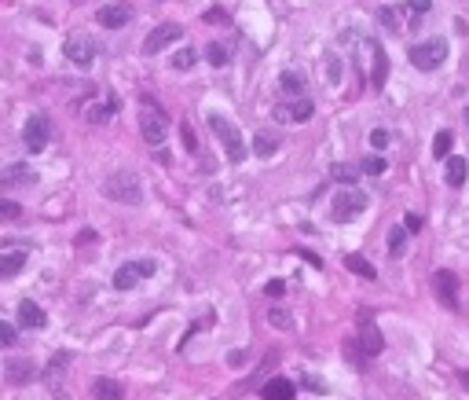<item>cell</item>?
<instances>
[{"label":"cell","mask_w":469,"mask_h":400,"mask_svg":"<svg viewBox=\"0 0 469 400\" xmlns=\"http://www.w3.org/2000/svg\"><path fill=\"white\" fill-rule=\"evenodd\" d=\"M103 195L110 202H121V206H140L143 202V184L132 169H117L103 180Z\"/></svg>","instance_id":"1"},{"label":"cell","mask_w":469,"mask_h":400,"mask_svg":"<svg viewBox=\"0 0 469 400\" xmlns=\"http://www.w3.org/2000/svg\"><path fill=\"white\" fill-rule=\"evenodd\" d=\"M206 121H209L213 136H217V140L224 143V154H228V162H234V165L246 162V140H242L239 129H234V121H228V118H224V114H217V110H209Z\"/></svg>","instance_id":"2"},{"label":"cell","mask_w":469,"mask_h":400,"mask_svg":"<svg viewBox=\"0 0 469 400\" xmlns=\"http://www.w3.org/2000/svg\"><path fill=\"white\" fill-rule=\"evenodd\" d=\"M140 132H143V140L151 143V147H162L165 136H169V118H165V110L154 107L151 99H147V107L140 110Z\"/></svg>","instance_id":"3"},{"label":"cell","mask_w":469,"mask_h":400,"mask_svg":"<svg viewBox=\"0 0 469 400\" xmlns=\"http://www.w3.org/2000/svg\"><path fill=\"white\" fill-rule=\"evenodd\" d=\"M407 59H411L418 70H436V67L447 59V40H444V37H429V40H422V45H411Z\"/></svg>","instance_id":"4"},{"label":"cell","mask_w":469,"mask_h":400,"mask_svg":"<svg viewBox=\"0 0 469 400\" xmlns=\"http://www.w3.org/2000/svg\"><path fill=\"white\" fill-rule=\"evenodd\" d=\"M330 209H334V220L348 224V220H356L367 209V195L356 191V187H341V191L334 195V202H330Z\"/></svg>","instance_id":"5"},{"label":"cell","mask_w":469,"mask_h":400,"mask_svg":"<svg viewBox=\"0 0 469 400\" xmlns=\"http://www.w3.org/2000/svg\"><path fill=\"white\" fill-rule=\"evenodd\" d=\"M48 140H51V121L45 118V114H29L26 125H23V143H26V151L40 154V151L48 147Z\"/></svg>","instance_id":"6"},{"label":"cell","mask_w":469,"mask_h":400,"mask_svg":"<svg viewBox=\"0 0 469 400\" xmlns=\"http://www.w3.org/2000/svg\"><path fill=\"white\" fill-rule=\"evenodd\" d=\"M95 40L92 37H84V34H73L67 37V45H62V56H67L73 67H92V59H95Z\"/></svg>","instance_id":"7"},{"label":"cell","mask_w":469,"mask_h":400,"mask_svg":"<svg viewBox=\"0 0 469 400\" xmlns=\"http://www.w3.org/2000/svg\"><path fill=\"white\" fill-rule=\"evenodd\" d=\"M154 268H158L154 261H129V265L114 272V290H132L143 276H154Z\"/></svg>","instance_id":"8"},{"label":"cell","mask_w":469,"mask_h":400,"mask_svg":"<svg viewBox=\"0 0 469 400\" xmlns=\"http://www.w3.org/2000/svg\"><path fill=\"white\" fill-rule=\"evenodd\" d=\"M433 294H436V301L444 305V309H458V279H455V272H433Z\"/></svg>","instance_id":"9"},{"label":"cell","mask_w":469,"mask_h":400,"mask_svg":"<svg viewBox=\"0 0 469 400\" xmlns=\"http://www.w3.org/2000/svg\"><path fill=\"white\" fill-rule=\"evenodd\" d=\"M103 30H121L132 23V4H125V0H114V4H103L99 12H95Z\"/></svg>","instance_id":"10"},{"label":"cell","mask_w":469,"mask_h":400,"mask_svg":"<svg viewBox=\"0 0 469 400\" xmlns=\"http://www.w3.org/2000/svg\"><path fill=\"white\" fill-rule=\"evenodd\" d=\"M37 184V173L29 169L26 162H12L0 169V191H12V187H29Z\"/></svg>","instance_id":"11"},{"label":"cell","mask_w":469,"mask_h":400,"mask_svg":"<svg viewBox=\"0 0 469 400\" xmlns=\"http://www.w3.org/2000/svg\"><path fill=\"white\" fill-rule=\"evenodd\" d=\"M180 37H184V26H176V23H165V26L151 30L147 40H143V56H158L165 45H173V40H180Z\"/></svg>","instance_id":"12"},{"label":"cell","mask_w":469,"mask_h":400,"mask_svg":"<svg viewBox=\"0 0 469 400\" xmlns=\"http://www.w3.org/2000/svg\"><path fill=\"white\" fill-rule=\"evenodd\" d=\"M374 312H359V323H363V334H359V345H363L367 356H378L381 349H385V338H381V331L374 327Z\"/></svg>","instance_id":"13"},{"label":"cell","mask_w":469,"mask_h":400,"mask_svg":"<svg viewBox=\"0 0 469 400\" xmlns=\"http://www.w3.org/2000/svg\"><path fill=\"white\" fill-rule=\"evenodd\" d=\"M312 99H290V103H279V107H275V121H308L312 118Z\"/></svg>","instance_id":"14"},{"label":"cell","mask_w":469,"mask_h":400,"mask_svg":"<svg viewBox=\"0 0 469 400\" xmlns=\"http://www.w3.org/2000/svg\"><path fill=\"white\" fill-rule=\"evenodd\" d=\"M279 92L282 96H293V99H304L308 96V78L301 70H286L279 78Z\"/></svg>","instance_id":"15"},{"label":"cell","mask_w":469,"mask_h":400,"mask_svg":"<svg viewBox=\"0 0 469 400\" xmlns=\"http://www.w3.org/2000/svg\"><path fill=\"white\" fill-rule=\"evenodd\" d=\"M370 45V56H374V70H370V85L374 89H385V78H389V59H385V48L374 45V40H367Z\"/></svg>","instance_id":"16"},{"label":"cell","mask_w":469,"mask_h":400,"mask_svg":"<svg viewBox=\"0 0 469 400\" xmlns=\"http://www.w3.org/2000/svg\"><path fill=\"white\" fill-rule=\"evenodd\" d=\"M19 323L29 327V331H40L48 323V316H45V309H40L37 301H23V305H19Z\"/></svg>","instance_id":"17"},{"label":"cell","mask_w":469,"mask_h":400,"mask_svg":"<svg viewBox=\"0 0 469 400\" xmlns=\"http://www.w3.org/2000/svg\"><path fill=\"white\" fill-rule=\"evenodd\" d=\"M4 378L12 386H26V382H34V378H37V367L29 360H12V364H8V371H4Z\"/></svg>","instance_id":"18"},{"label":"cell","mask_w":469,"mask_h":400,"mask_svg":"<svg viewBox=\"0 0 469 400\" xmlns=\"http://www.w3.org/2000/svg\"><path fill=\"white\" fill-rule=\"evenodd\" d=\"M261 397L264 400H293V382L290 378H268L261 386Z\"/></svg>","instance_id":"19"},{"label":"cell","mask_w":469,"mask_h":400,"mask_svg":"<svg viewBox=\"0 0 469 400\" xmlns=\"http://www.w3.org/2000/svg\"><path fill=\"white\" fill-rule=\"evenodd\" d=\"M92 393H95V400H125V386L117 378H95Z\"/></svg>","instance_id":"20"},{"label":"cell","mask_w":469,"mask_h":400,"mask_svg":"<svg viewBox=\"0 0 469 400\" xmlns=\"http://www.w3.org/2000/svg\"><path fill=\"white\" fill-rule=\"evenodd\" d=\"M26 268V250H12V254H0V279H15Z\"/></svg>","instance_id":"21"},{"label":"cell","mask_w":469,"mask_h":400,"mask_svg":"<svg viewBox=\"0 0 469 400\" xmlns=\"http://www.w3.org/2000/svg\"><path fill=\"white\" fill-rule=\"evenodd\" d=\"M466 176H469V165H466V158H447V169H444V180L451 184V187H462L466 184Z\"/></svg>","instance_id":"22"},{"label":"cell","mask_w":469,"mask_h":400,"mask_svg":"<svg viewBox=\"0 0 469 400\" xmlns=\"http://www.w3.org/2000/svg\"><path fill=\"white\" fill-rule=\"evenodd\" d=\"M279 151V132H257L253 136V154L257 158H272Z\"/></svg>","instance_id":"23"},{"label":"cell","mask_w":469,"mask_h":400,"mask_svg":"<svg viewBox=\"0 0 469 400\" xmlns=\"http://www.w3.org/2000/svg\"><path fill=\"white\" fill-rule=\"evenodd\" d=\"M345 268L356 272V276H363V279H378V268L370 265L367 257H359V254H348V257H345Z\"/></svg>","instance_id":"24"},{"label":"cell","mask_w":469,"mask_h":400,"mask_svg":"<svg viewBox=\"0 0 469 400\" xmlns=\"http://www.w3.org/2000/svg\"><path fill=\"white\" fill-rule=\"evenodd\" d=\"M114 110H117V99L110 96V99H106V103H95V107H88V114H84V118H88L92 125H103V121L110 118Z\"/></svg>","instance_id":"25"},{"label":"cell","mask_w":469,"mask_h":400,"mask_svg":"<svg viewBox=\"0 0 469 400\" xmlns=\"http://www.w3.org/2000/svg\"><path fill=\"white\" fill-rule=\"evenodd\" d=\"M378 23L381 26H385L389 30V34H400V30H403V19H400V8H381V12H378Z\"/></svg>","instance_id":"26"},{"label":"cell","mask_w":469,"mask_h":400,"mask_svg":"<svg viewBox=\"0 0 469 400\" xmlns=\"http://www.w3.org/2000/svg\"><path fill=\"white\" fill-rule=\"evenodd\" d=\"M451 143H455V132L440 129V132H436V140H433V158H447V154H451Z\"/></svg>","instance_id":"27"},{"label":"cell","mask_w":469,"mask_h":400,"mask_svg":"<svg viewBox=\"0 0 469 400\" xmlns=\"http://www.w3.org/2000/svg\"><path fill=\"white\" fill-rule=\"evenodd\" d=\"M206 59L213 62V67H224V62L231 59V48H228V45H220V40H213V45L206 48Z\"/></svg>","instance_id":"28"},{"label":"cell","mask_w":469,"mask_h":400,"mask_svg":"<svg viewBox=\"0 0 469 400\" xmlns=\"http://www.w3.org/2000/svg\"><path fill=\"white\" fill-rule=\"evenodd\" d=\"M403 246H407V231H403V228H392V231H389V254H392V257H403Z\"/></svg>","instance_id":"29"},{"label":"cell","mask_w":469,"mask_h":400,"mask_svg":"<svg viewBox=\"0 0 469 400\" xmlns=\"http://www.w3.org/2000/svg\"><path fill=\"white\" fill-rule=\"evenodd\" d=\"M195 62H198V51H195V48H180L176 56H173V67H176V70H191Z\"/></svg>","instance_id":"30"},{"label":"cell","mask_w":469,"mask_h":400,"mask_svg":"<svg viewBox=\"0 0 469 400\" xmlns=\"http://www.w3.org/2000/svg\"><path fill=\"white\" fill-rule=\"evenodd\" d=\"M23 217V206L12 202V198H0V220H19Z\"/></svg>","instance_id":"31"},{"label":"cell","mask_w":469,"mask_h":400,"mask_svg":"<svg viewBox=\"0 0 469 400\" xmlns=\"http://www.w3.org/2000/svg\"><path fill=\"white\" fill-rule=\"evenodd\" d=\"M15 323H8V320H0V349H12L15 345Z\"/></svg>","instance_id":"32"},{"label":"cell","mask_w":469,"mask_h":400,"mask_svg":"<svg viewBox=\"0 0 469 400\" xmlns=\"http://www.w3.org/2000/svg\"><path fill=\"white\" fill-rule=\"evenodd\" d=\"M359 173H370V176H381L385 173V158L381 154H374V158H367L363 165H359Z\"/></svg>","instance_id":"33"},{"label":"cell","mask_w":469,"mask_h":400,"mask_svg":"<svg viewBox=\"0 0 469 400\" xmlns=\"http://www.w3.org/2000/svg\"><path fill=\"white\" fill-rule=\"evenodd\" d=\"M334 176H337V180H345V184H352L359 176V165H334Z\"/></svg>","instance_id":"34"},{"label":"cell","mask_w":469,"mask_h":400,"mask_svg":"<svg viewBox=\"0 0 469 400\" xmlns=\"http://www.w3.org/2000/svg\"><path fill=\"white\" fill-rule=\"evenodd\" d=\"M268 320H272V327H293L290 312H282V309H272V312H268Z\"/></svg>","instance_id":"35"},{"label":"cell","mask_w":469,"mask_h":400,"mask_svg":"<svg viewBox=\"0 0 469 400\" xmlns=\"http://www.w3.org/2000/svg\"><path fill=\"white\" fill-rule=\"evenodd\" d=\"M180 132H184V147H187V151H195V147H198V136H195V129H191V121L180 125Z\"/></svg>","instance_id":"36"},{"label":"cell","mask_w":469,"mask_h":400,"mask_svg":"<svg viewBox=\"0 0 469 400\" xmlns=\"http://www.w3.org/2000/svg\"><path fill=\"white\" fill-rule=\"evenodd\" d=\"M389 140H392L389 129H374V132H370V143H374L378 151H381V147H389Z\"/></svg>","instance_id":"37"},{"label":"cell","mask_w":469,"mask_h":400,"mask_svg":"<svg viewBox=\"0 0 469 400\" xmlns=\"http://www.w3.org/2000/svg\"><path fill=\"white\" fill-rule=\"evenodd\" d=\"M282 290H286V283H282V279H272L268 287H264V294H268V298H282Z\"/></svg>","instance_id":"38"},{"label":"cell","mask_w":469,"mask_h":400,"mask_svg":"<svg viewBox=\"0 0 469 400\" xmlns=\"http://www.w3.org/2000/svg\"><path fill=\"white\" fill-rule=\"evenodd\" d=\"M403 231H422V217L418 213H407V217H403Z\"/></svg>","instance_id":"39"},{"label":"cell","mask_w":469,"mask_h":400,"mask_svg":"<svg viewBox=\"0 0 469 400\" xmlns=\"http://www.w3.org/2000/svg\"><path fill=\"white\" fill-rule=\"evenodd\" d=\"M433 8V0H411V12H418V15H425Z\"/></svg>","instance_id":"40"},{"label":"cell","mask_w":469,"mask_h":400,"mask_svg":"<svg viewBox=\"0 0 469 400\" xmlns=\"http://www.w3.org/2000/svg\"><path fill=\"white\" fill-rule=\"evenodd\" d=\"M224 19H228V15H224V12H220V8H213V12L206 15V23H224Z\"/></svg>","instance_id":"41"},{"label":"cell","mask_w":469,"mask_h":400,"mask_svg":"<svg viewBox=\"0 0 469 400\" xmlns=\"http://www.w3.org/2000/svg\"><path fill=\"white\" fill-rule=\"evenodd\" d=\"M301 257H304V261H308V265H315V268H319V265H323V261H319V257H315V254H308V250H301Z\"/></svg>","instance_id":"42"},{"label":"cell","mask_w":469,"mask_h":400,"mask_svg":"<svg viewBox=\"0 0 469 400\" xmlns=\"http://www.w3.org/2000/svg\"><path fill=\"white\" fill-rule=\"evenodd\" d=\"M466 125H469V107H466Z\"/></svg>","instance_id":"43"}]
</instances>
